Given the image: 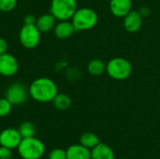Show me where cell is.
<instances>
[{
    "mask_svg": "<svg viewBox=\"0 0 160 159\" xmlns=\"http://www.w3.org/2000/svg\"><path fill=\"white\" fill-rule=\"evenodd\" d=\"M29 96L38 102L47 103L52 101L58 94L56 83L49 78L41 77L34 80L29 86Z\"/></svg>",
    "mask_w": 160,
    "mask_h": 159,
    "instance_id": "cell-1",
    "label": "cell"
},
{
    "mask_svg": "<svg viewBox=\"0 0 160 159\" xmlns=\"http://www.w3.org/2000/svg\"><path fill=\"white\" fill-rule=\"evenodd\" d=\"M98 21V17L97 12L90 7L77 8L71 18V22L76 31L90 30L97 25Z\"/></svg>",
    "mask_w": 160,
    "mask_h": 159,
    "instance_id": "cell-2",
    "label": "cell"
},
{
    "mask_svg": "<svg viewBox=\"0 0 160 159\" xmlns=\"http://www.w3.org/2000/svg\"><path fill=\"white\" fill-rule=\"evenodd\" d=\"M17 150L22 159H40L45 153V145L40 140L31 137L22 139Z\"/></svg>",
    "mask_w": 160,
    "mask_h": 159,
    "instance_id": "cell-3",
    "label": "cell"
},
{
    "mask_svg": "<svg viewBox=\"0 0 160 159\" xmlns=\"http://www.w3.org/2000/svg\"><path fill=\"white\" fill-rule=\"evenodd\" d=\"M106 72L115 81H125L132 73V65L123 57H114L111 59L106 66Z\"/></svg>",
    "mask_w": 160,
    "mask_h": 159,
    "instance_id": "cell-4",
    "label": "cell"
},
{
    "mask_svg": "<svg viewBox=\"0 0 160 159\" xmlns=\"http://www.w3.org/2000/svg\"><path fill=\"white\" fill-rule=\"evenodd\" d=\"M76 0H52L50 12L57 21L71 20L77 10Z\"/></svg>",
    "mask_w": 160,
    "mask_h": 159,
    "instance_id": "cell-5",
    "label": "cell"
},
{
    "mask_svg": "<svg viewBox=\"0 0 160 159\" xmlns=\"http://www.w3.org/2000/svg\"><path fill=\"white\" fill-rule=\"evenodd\" d=\"M41 32L36 24H25L22 26L19 33V40L22 47L28 50L35 49L40 41Z\"/></svg>",
    "mask_w": 160,
    "mask_h": 159,
    "instance_id": "cell-6",
    "label": "cell"
},
{
    "mask_svg": "<svg viewBox=\"0 0 160 159\" xmlns=\"http://www.w3.org/2000/svg\"><path fill=\"white\" fill-rule=\"evenodd\" d=\"M28 95V89L22 82H13L6 89L5 92V97L12 104V106L23 104L26 101Z\"/></svg>",
    "mask_w": 160,
    "mask_h": 159,
    "instance_id": "cell-7",
    "label": "cell"
},
{
    "mask_svg": "<svg viewBox=\"0 0 160 159\" xmlns=\"http://www.w3.org/2000/svg\"><path fill=\"white\" fill-rule=\"evenodd\" d=\"M19 69V63L16 57L8 52L0 55V75L5 77L14 76Z\"/></svg>",
    "mask_w": 160,
    "mask_h": 159,
    "instance_id": "cell-8",
    "label": "cell"
},
{
    "mask_svg": "<svg viewBox=\"0 0 160 159\" xmlns=\"http://www.w3.org/2000/svg\"><path fill=\"white\" fill-rule=\"evenodd\" d=\"M22 138L18 129L6 128L0 132V146L8 149H17Z\"/></svg>",
    "mask_w": 160,
    "mask_h": 159,
    "instance_id": "cell-9",
    "label": "cell"
},
{
    "mask_svg": "<svg viewBox=\"0 0 160 159\" xmlns=\"http://www.w3.org/2000/svg\"><path fill=\"white\" fill-rule=\"evenodd\" d=\"M124 27L128 33L138 32L142 24V17L139 11L131 10L124 17Z\"/></svg>",
    "mask_w": 160,
    "mask_h": 159,
    "instance_id": "cell-10",
    "label": "cell"
},
{
    "mask_svg": "<svg viewBox=\"0 0 160 159\" xmlns=\"http://www.w3.org/2000/svg\"><path fill=\"white\" fill-rule=\"evenodd\" d=\"M110 10L117 18H124L132 10V0H111Z\"/></svg>",
    "mask_w": 160,
    "mask_h": 159,
    "instance_id": "cell-11",
    "label": "cell"
},
{
    "mask_svg": "<svg viewBox=\"0 0 160 159\" xmlns=\"http://www.w3.org/2000/svg\"><path fill=\"white\" fill-rule=\"evenodd\" d=\"M75 28L71 22V21L69 22V20L68 21H59L58 22H56L54 28H53V32L54 35L57 38L59 39H67L69 37L72 36V34L75 32Z\"/></svg>",
    "mask_w": 160,
    "mask_h": 159,
    "instance_id": "cell-12",
    "label": "cell"
},
{
    "mask_svg": "<svg viewBox=\"0 0 160 159\" xmlns=\"http://www.w3.org/2000/svg\"><path fill=\"white\" fill-rule=\"evenodd\" d=\"M56 18L50 12L40 15L37 19L36 25L38 28V30L41 33H48L52 30H53L55 24H56Z\"/></svg>",
    "mask_w": 160,
    "mask_h": 159,
    "instance_id": "cell-13",
    "label": "cell"
},
{
    "mask_svg": "<svg viewBox=\"0 0 160 159\" xmlns=\"http://www.w3.org/2000/svg\"><path fill=\"white\" fill-rule=\"evenodd\" d=\"M67 159H92L91 151L82 144H74L68 148Z\"/></svg>",
    "mask_w": 160,
    "mask_h": 159,
    "instance_id": "cell-14",
    "label": "cell"
},
{
    "mask_svg": "<svg viewBox=\"0 0 160 159\" xmlns=\"http://www.w3.org/2000/svg\"><path fill=\"white\" fill-rule=\"evenodd\" d=\"M91 158L92 159H114V153L112 149L105 144L99 142L95 148L91 151Z\"/></svg>",
    "mask_w": 160,
    "mask_h": 159,
    "instance_id": "cell-15",
    "label": "cell"
},
{
    "mask_svg": "<svg viewBox=\"0 0 160 159\" xmlns=\"http://www.w3.org/2000/svg\"><path fill=\"white\" fill-rule=\"evenodd\" d=\"M107 64L100 59H92L87 65V70L92 76H100L106 71Z\"/></svg>",
    "mask_w": 160,
    "mask_h": 159,
    "instance_id": "cell-16",
    "label": "cell"
},
{
    "mask_svg": "<svg viewBox=\"0 0 160 159\" xmlns=\"http://www.w3.org/2000/svg\"><path fill=\"white\" fill-rule=\"evenodd\" d=\"M52 102L53 106L59 111H67L71 106V98L68 95L61 93H58Z\"/></svg>",
    "mask_w": 160,
    "mask_h": 159,
    "instance_id": "cell-17",
    "label": "cell"
},
{
    "mask_svg": "<svg viewBox=\"0 0 160 159\" xmlns=\"http://www.w3.org/2000/svg\"><path fill=\"white\" fill-rule=\"evenodd\" d=\"M99 143L98 137L93 132H85L80 138V144L92 150Z\"/></svg>",
    "mask_w": 160,
    "mask_h": 159,
    "instance_id": "cell-18",
    "label": "cell"
},
{
    "mask_svg": "<svg viewBox=\"0 0 160 159\" xmlns=\"http://www.w3.org/2000/svg\"><path fill=\"white\" fill-rule=\"evenodd\" d=\"M18 130H19V132H20L22 139L35 137V134H36V127L29 121H25V122L22 123L19 126Z\"/></svg>",
    "mask_w": 160,
    "mask_h": 159,
    "instance_id": "cell-19",
    "label": "cell"
},
{
    "mask_svg": "<svg viewBox=\"0 0 160 159\" xmlns=\"http://www.w3.org/2000/svg\"><path fill=\"white\" fill-rule=\"evenodd\" d=\"M12 109V104L6 98H0V117L8 116Z\"/></svg>",
    "mask_w": 160,
    "mask_h": 159,
    "instance_id": "cell-20",
    "label": "cell"
},
{
    "mask_svg": "<svg viewBox=\"0 0 160 159\" xmlns=\"http://www.w3.org/2000/svg\"><path fill=\"white\" fill-rule=\"evenodd\" d=\"M17 6V0H0V11L9 12Z\"/></svg>",
    "mask_w": 160,
    "mask_h": 159,
    "instance_id": "cell-21",
    "label": "cell"
},
{
    "mask_svg": "<svg viewBox=\"0 0 160 159\" xmlns=\"http://www.w3.org/2000/svg\"><path fill=\"white\" fill-rule=\"evenodd\" d=\"M48 159H67V151L56 148L50 152Z\"/></svg>",
    "mask_w": 160,
    "mask_h": 159,
    "instance_id": "cell-22",
    "label": "cell"
},
{
    "mask_svg": "<svg viewBox=\"0 0 160 159\" xmlns=\"http://www.w3.org/2000/svg\"><path fill=\"white\" fill-rule=\"evenodd\" d=\"M12 153L11 149H8L4 146H0V159H11Z\"/></svg>",
    "mask_w": 160,
    "mask_h": 159,
    "instance_id": "cell-23",
    "label": "cell"
},
{
    "mask_svg": "<svg viewBox=\"0 0 160 159\" xmlns=\"http://www.w3.org/2000/svg\"><path fill=\"white\" fill-rule=\"evenodd\" d=\"M23 22H24L25 24H36V22H37V18H36L34 15H32V14H28V15H26V16L24 17Z\"/></svg>",
    "mask_w": 160,
    "mask_h": 159,
    "instance_id": "cell-24",
    "label": "cell"
},
{
    "mask_svg": "<svg viewBox=\"0 0 160 159\" xmlns=\"http://www.w3.org/2000/svg\"><path fill=\"white\" fill-rule=\"evenodd\" d=\"M7 51H8V43L2 37H0V55L7 52Z\"/></svg>",
    "mask_w": 160,
    "mask_h": 159,
    "instance_id": "cell-25",
    "label": "cell"
},
{
    "mask_svg": "<svg viewBox=\"0 0 160 159\" xmlns=\"http://www.w3.org/2000/svg\"><path fill=\"white\" fill-rule=\"evenodd\" d=\"M139 12H140V14L142 15V18L143 17H148L149 14H150V9L147 7H141V9L139 10Z\"/></svg>",
    "mask_w": 160,
    "mask_h": 159,
    "instance_id": "cell-26",
    "label": "cell"
}]
</instances>
